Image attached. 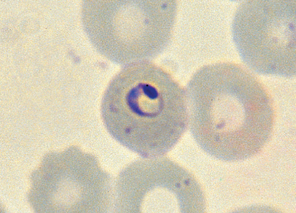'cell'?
Returning <instances> with one entry per match:
<instances>
[{
  "mask_svg": "<svg viewBox=\"0 0 296 213\" xmlns=\"http://www.w3.org/2000/svg\"><path fill=\"white\" fill-rule=\"evenodd\" d=\"M185 94L192 135L211 156L243 160L259 153L269 140L274 120L271 99L240 66L223 62L200 68Z\"/></svg>",
  "mask_w": 296,
  "mask_h": 213,
  "instance_id": "obj_1",
  "label": "cell"
},
{
  "mask_svg": "<svg viewBox=\"0 0 296 213\" xmlns=\"http://www.w3.org/2000/svg\"><path fill=\"white\" fill-rule=\"evenodd\" d=\"M104 125L120 144L144 157L161 156L188 123L185 92L171 74L144 61L123 67L102 98Z\"/></svg>",
  "mask_w": 296,
  "mask_h": 213,
  "instance_id": "obj_2",
  "label": "cell"
},
{
  "mask_svg": "<svg viewBox=\"0 0 296 213\" xmlns=\"http://www.w3.org/2000/svg\"><path fill=\"white\" fill-rule=\"evenodd\" d=\"M177 11L172 0H83L82 24L101 55L119 65L160 54L172 36Z\"/></svg>",
  "mask_w": 296,
  "mask_h": 213,
  "instance_id": "obj_3",
  "label": "cell"
},
{
  "mask_svg": "<svg viewBox=\"0 0 296 213\" xmlns=\"http://www.w3.org/2000/svg\"><path fill=\"white\" fill-rule=\"evenodd\" d=\"M27 199L35 213H108L111 177L94 155L73 145L45 155L31 174Z\"/></svg>",
  "mask_w": 296,
  "mask_h": 213,
  "instance_id": "obj_4",
  "label": "cell"
},
{
  "mask_svg": "<svg viewBox=\"0 0 296 213\" xmlns=\"http://www.w3.org/2000/svg\"><path fill=\"white\" fill-rule=\"evenodd\" d=\"M296 0H246L232 23L243 62L263 75H296Z\"/></svg>",
  "mask_w": 296,
  "mask_h": 213,
  "instance_id": "obj_5",
  "label": "cell"
},
{
  "mask_svg": "<svg viewBox=\"0 0 296 213\" xmlns=\"http://www.w3.org/2000/svg\"><path fill=\"white\" fill-rule=\"evenodd\" d=\"M112 208L116 213H200L206 201L195 177L161 156L137 160L122 170Z\"/></svg>",
  "mask_w": 296,
  "mask_h": 213,
  "instance_id": "obj_6",
  "label": "cell"
}]
</instances>
